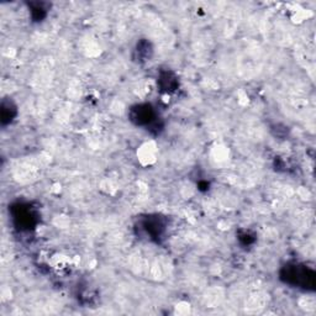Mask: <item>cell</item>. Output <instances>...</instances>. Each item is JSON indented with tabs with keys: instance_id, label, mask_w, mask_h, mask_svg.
<instances>
[{
	"instance_id": "5",
	"label": "cell",
	"mask_w": 316,
	"mask_h": 316,
	"mask_svg": "<svg viewBox=\"0 0 316 316\" xmlns=\"http://www.w3.org/2000/svg\"><path fill=\"white\" fill-rule=\"evenodd\" d=\"M145 230L147 233H149L152 237H157V236H161V233L163 232V230H165V225L162 224V222H160L158 220H151V221L148 222V224H145Z\"/></svg>"
},
{
	"instance_id": "3",
	"label": "cell",
	"mask_w": 316,
	"mask_h": 316,
	"mask_svg": "<svg viewBox=\"0 0 316 316\" xmlns=\"http://www.w3.org/2000/svg\"><path fill=\"white\" fill-rule=\"evenodd\" d=\"M14 220L20 228H30V226L34 225V215L29 209H19V211L14 214Z\"/></svg>"
},
{
	"instance_id": "2",
	"label": "cell",
	"mask_w": 316,
	"mask_h": 316,
	"mask_svg": "<svg viewBox=\"0 0 316 316\" xmlns=\"http://www.w3.org/2000/svg\"><path fill=\"white\" fill-rule=\"evenodd\" d=\"M131 120L137 125H149L154 121V111L151 105L142 104L132 108Z\"/></svg>"
},
{
	"instance_id": "1",
	"label": "cell",
	"mask_w": 316,
	"mask_h": 316,
	"mask_svg": "<svg viewBox=\"0 0 316 316\" xmlns=\"http://www.w3.org/2000/svg\"><path fill=\"white\" fill-rule=\"evenodd\" d=\"M282 279L285 283L291 285H299V287H314L315 274L314 272L306 269V267L300 266H285L282 272Z\"/></svg>"
},
{
	"instance_id": "4",
	"label": "cell",
	"mask_w": 316,
	"mask_h": 316,
	"mask_svg": "<svg viewBox=\"0 0 316 316\" xmlns=\"http://www.w3.org/2000/svg\"><path fill=\"white\" fill-rule=\"evenodd\" d=\"M160 83L161 87L163 88V91L166 92H171L174 91L177 88V84H178V81H177V77H174L173 73H162L160 78Z\"/></svg>"
}]
</instances>
